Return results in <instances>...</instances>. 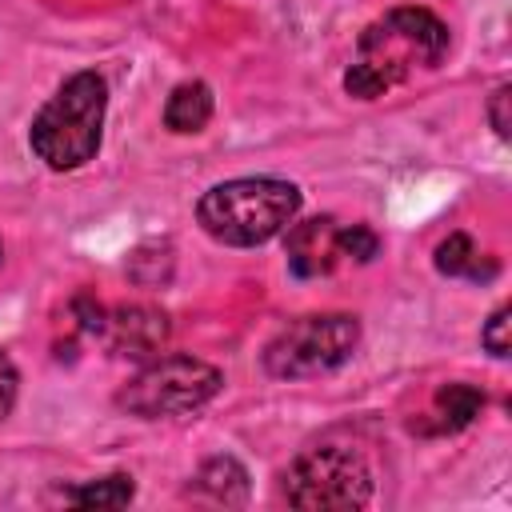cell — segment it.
Returning a JSON list of instances; mask_svg holds the SVG:
<instances>
[{
  "instance_id": "obj_17",
  "label": "cell",
  "mask_w": 512,
  "mask_h": 512,
  "mask_svg": "<svg viewBox=\"0 0 512 512\" xmlns=\"http://www.w3.org/2000/svg\"><path fill=\"white\" fill-rule=\"evenodd\" d=\"M16 392H20V372H16L12 356H8V352H0V420L12 412Z\"/></svg>"
},
{
  "instance_id": "obj_1",
  "label": "cell",
  "mask_w": 512,
  "mask_h": 512,
  "mask_svg": "<svg viewBox=\"0 0 512 512\" xmlns=\"http://www.w3.org/2000/svg\"><path fill=\"white\" fill-rule=\"evenodd\" d=\"M448 44V24L436 12L416 4L388 8L360 32L344 72V92L356 100H380L396 84H408L416 72H436L448 56Z\"/></svg>"
},
{
  "instance_id": "obj_5",
  "label": "cell",
  "mask_w": 512,
  "mask_h": 512,
  "mask_svg": "<svg viewBox=\"0 0 512 512\" xmlns=\"http://www.w3.org/2000/svg\"><path fill=\"white\" fill-rule=\"evenodd\" d=\"M360 348V320L348 312H316L288 320L264 344V372L276 380L328 376Z\"/></svg>"
},
{
  "instance_id": "obj_3",
  "label": "cell",
  "mask_w": 512,
  "mask_h": 512,
  "mask_svg": "<svg viewBox=\"0 0 512 512\" xmlns=\"http://www.w3.org/2000/svg\"><path fill=\"white\" fill-rule=\"evenodd\" d=\"M104 112H108V80L100 72H76L32 116L28 144L52 172L84 168L100 152Z\"/></svg>"
},
{
  "instance_id": "obj_9",
  "label": "cell",
  "mask_w": 512,
  "mask_h": 512,
  "mask_svg": "<svg viewBox=\"0 0 512 512\" xmlns=\"http://www.w3.org/2000/svg\"><path fill=\"white\" fill-rule=\"evenodd\" d=\"M188 496L208 500V504H244L248 500V472L232 456H212L200 464V472L188 484Z\"/></svg>"
},
{
  "instance_id": "obj_6",
  "label": "cell",
  "mask_w": 512,
  "mask_h": 512,
  "mask_svg": "<svg viewBox=\"0 0 512 512\" xmlns=\"http://www.w3.org/2000/svg\"><path fill=\"white\" fill-rule=\"evenodd\" d=\"M284 496L292 508H368L372 504V468L348 444L304 448L284 468Z\"/></svg>"
},
{
  "instance_id": "obj_15",
  "label": "cell",
  "mask_w": 512,
  "mask_h": 512,
  "mask_svg": "<svg viewBox=\"0 0 512 512\" xmlns=\"http://www.w3.org/2000/svg\"><path fill=\"white\" fill-rule=\"evenodd\" d=\"M336 244H340V256H352V260H360V264H368V260L380 252V236H376L368 224L340 228V232H336Z\"/></svg>"
},
{
  "instance_id": "obj_11",
  "label": "cell",
  "mask_w": 512,
  "mask_h": 512,
  "mask_svg": "<svg viewBox=\"0 0 512 512\" xmlns=\"http://www.w3.org/2000/svg\"><path fill=\"white\" fill-rule=\"evenodd\" d=\"M480 412H484V392H480L476 384H464V380L444 384V388L436 392V400H432V416H436V428H440V432H460V428H468Z\"/></svg>"
},
{
  "instance_id": "obj_13",
  "label": "cell",
  "mask_w": 512,
  "mask_h": 512,
  "mask_svg": "<svg viewBox=\"0 0 512 512\" xmlns=\"http://www.w3.org/2000/svg\"><path fill=\"white\" fill-rule=\"evenodd\" d=\"M132 496H136V484L124 472H112V476H100V480H84V484L64 492V500L76 504V508H124Z\"/></svg>"
},
{
  "instance_id": "obj_14",
  "label": "cell",
  "mask_w": 512,
  "mask_h": 512,
  "mask_svg": "<svg viewBox=\"0 0 512 512\" xmlns=\"http://www.w3.org/2000/svg\"><path fill=\"white\" fill-rule=\"evenodd\" d=\"M480 344H484V352L496 356V360H504V356L512 352V308H508V304H500V308L484 320Z\"/></svg>"
},
{
  "instance_id": "obj_16",
  "label": "cell",
  "mask_w": 512,
  "mask_h": 512,
  "mask_svg": "<svg viewBox=\"0 0 512 512\" xmlns=\"http://www.w3.org/2000/svg\"><path fill=\"white\" fill-rule=\"evenodd\" d=\"M508 100H512V84H496L492 88V96H488V124H492V132L500 136V140H508V128H512V120H508Z\"/></svg>"
},
{
  "instance_id": "obj_10",
  "label": "cell",
  "mask_w": 512,
  "mask_h": 512,
  "mask_svg": "<svg viewBox=\"0 0 512 512\" xmlns=\"http://www.w3.org/2000/svg\"><path fill=\"white\" fill-rule=\"evenodd\" d=\"M212 120V88L204 80H184L164 100V128L168 132H200Z\"/></svg>"
},
{
  "instance_id": "obj_8",
  "label": "cell",
  "mask_w": 512,
  "mask_h": 512,
  "mask_svg": "<svg viewBox=\"0 0 512 512\" xmlns=\"http://www.w3.org/2000/svg\"><path fill=\"white\" fill-rule=\"evenodd\" d=\"M284 256H288V272L296 280H316L328 276L340 264V244L336 232L340 224L332 216H312V220H292L284 228Z\"/></svg>"
},
{
  "instance_id": "obj_7",
  "label": "cell",
  "mask_w": 512,
  "mask_h": 512,
  "mask_svg": "<svg viewBox=\"0 0 512 512\" xmlns=\"http://www.w3.org/2000/svg\"><path fill=\"white\" fill-rule=\"evenodd\" d=\"M168 332H172V324H168V316L160 308H152V304H120V308L104 312V324H100L96 336H104V344L116 356L144 364V360L164 352Z\"/></svg>"
},
{
  "instance_id": "obj_12",
  "label": "cell",
  "mask_w": 512,
  "mask_h": 512,
  "mask_svg": "<svg viewBox=\"0 0 512 512\" xmlns=\"http://www.w3.org/2000/svg\"><path fill=\"white\" fill-rule=\"evenodd\" d=\"M436 272L440 276H464V280H492L496 276V260H488L480 268V252L472 244L468 232H452L448 240L436 244Z\"/></svg>"
},
{
  "instance_id": "obj_2",
  "label": "cell",
  "mask_w": 512,
  "mask_h": 512,
  "mask_svg": "<svg viewBox=\"0 0 512 512\" xmlns=\"http://www.w3.org/2000/svg\"><path fill=\"white\" fill-rule=\"evenodd\" d=\"M300 212V188L276 176H240L212 184L196 200L200 228L228 248H256L280 236Z\"/></svg>"
},
{
  "instance_id": "obj_18",
  "label": "cell",
  "mask_w": 512,
  "mask_h": 512,
  "mask_svg": "<svg viewBox=\"0 0 512 512\" xmlns=\"http://www.w3.org/2000/svg\"><path fill=\"white\" fill-rule=\"evenodd\" d=\"M0 260H4V252H0Z\"/></svg>"
},
{
  "instance_id": "obj_4",
  "label": "cell",
  "mask_w": 512,
  "mask_h": 512,
  "mask_svg": "<svg viewBox=\"0 0 512 512\" xmlns=\"http://www.w3.org/2000/svg\"><path fill=\"white\" fill-rule=\"evenodd\" d=\"M220 388L224 376L216 364L188 352H172L144 360V368L116 392V408L136 420H168L204 408Z\"/></svg>"
}]
</instances>
